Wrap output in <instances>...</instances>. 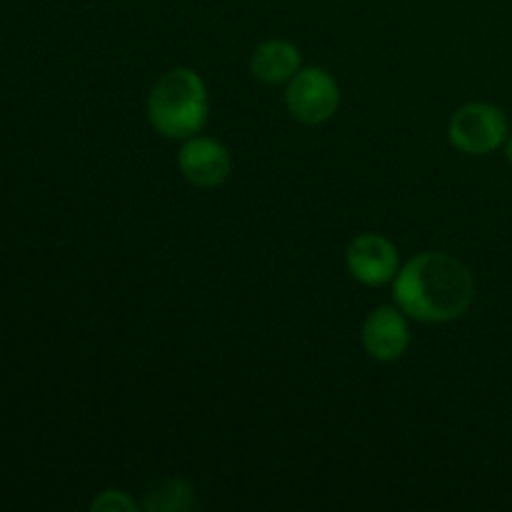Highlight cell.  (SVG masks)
<instances>
[{"instance_id":"obj_1","label":"cell","mask_w":512,"mask_h":512,"mask_svg":"<svg viewBox=\"0 0 512 512\" xmlns=\"http://www.w3.org/2000/svg\"><path fill=\"white\" fill-rule=\"evenodd\" d=\"M395 303L423 323H450L468 313L475 298V280L458 258L423 253L408 260L395 275Z\"/></svg>"},{"instance_id":"obj_2","label":"cell","mask_w":512,"mask_h":512,"mask_svg":"<svg viewBox=\"0 0 512 512\" xmlns=\"http://www.w3.org/2000/svg\"><path fill=\"white\" fill-rule=\"evenodd\" d=\"M150 125L173 140L193 138L208 120V90L190 68H173L153 85L148 98Z\"/></svg>"},{"instance_id":"obj_3","label":"cell","mask_w":512,"mask_h":512,"mask_svg":"<svg viewBox=\"0 0 512 512\" xmlns=\"http://www.w3.org/2000/svg\"><path fill=\"white\" fill-rule=\"evenodd\" d=\"M448 135L460 153L488 155L508 138V118L490 103H468L453 113Z\"/></svg>"},{"instance_id":"obj_4","label":"cell","mask_w":512,"mask_h":512,"mask_svg":"<svg viewBox=\"0 0 512 512\" xmlns=\"http://www.w3.org/2000/svg\"><path fill=\"white\" fill-rule=\"evenodd\" d=\"M285 103L295 120L320 125L335 115L340 105V88L333 75L323 68H305L293 75L285 93Z\"/></svg>"},{"instance_id":"obj_5","label":"cell","mask_w":512,"mask_h":512,"mask_svg":"<svg viewBox=\"0 0 512 512\" xmlns=\"http://www.w3.org/2000/svg\"><path fill=\"white\" fill-rule=\"evenodd\" d=\"M350 275L363 285H385L395 280L400 270L398 248L378 233L358 235L345 250Z\"/></svg>"},{"instance_id":"obj_6","label":"cell","mask_w":512,"mask_h":512,"mask_svg":"<svg viewBox=\"0 0 512 512\" xmlns=\"http://www.w3.org/2000/svg\"><path fill=\"white\" fill-rule=\"evenodd\" d=\"M180 173L198 188H218L228 180L230 153L213 138H190L178 153Z\"/></svg>"},{"instance_id":"obj_7","label":"cell","mask_w":512,"mask_h":512,"mask_svg":"<svg viewBox=\"0 0 512 512\" xmlns=\"http://www.w3.org/2000/svg\"><path fill=\"white\" fill-rule=\"evenodd\" d=\"M410 343V330L403 315L395 308H375L363 323V345L370 358L380 363H393L405 353Z\"/></svg>"},{"instance_id":"obj_8","label":"cell","mask_w":512,"mask_h":512,"mask_svg":"<svg viewBox=\"0 0 512 512\" xmlns=\"http://www.w3.org/2000/svg\"><path fill=\"white\" fill-rule=\"evenodd\" d=\"M250 70L263 83H285V80H293V75L300 70V53L288 40H265L253 50Z\"/></svg>"},{"instance_id":"obj_9","label":"cell","mask_w":512,"mask_h":512,"mask_svg":"<svg viewBox=\"0 0 512 512\" xmlns=\"http://www.w3.org/2000/svg\"><path fill=\"white\" fill-rule=\"evenodd\" d=\"M143 508L145 510H168V512L190 510L193 508V490H190V485L185 483V480L170 478V480H165V483H160L158 490H153V493L148 495V500H145Z\"/></svg>"},{"instance_id":"obj_10","label":"cell","mask_w":512,"mask_h":512,"mask_svg":"<svg viewBox=\"0 0 512 512\" xmlns=\"http://www.w3.org/2000/svg\"><path fill=\"white\" fill-rule=\"evenodd\" d=\"M90 508H93V510H108V512H115V510L130 512V510H135V503L128 498V495L120 493V490H105L100 498L93 500V505H90Z\"/></svg>"},{"instance_id":"obj_11","label":"cell","mask_w":512,"mask_h":512,"mask_svg":"<svg viewBox=\"0 0 512 512\" xmlns=\"http://www.w3.org/2000/svg\"><path fill=\"white\" fill-rule=\"evenodd\" d=\"M505 155H508V160L512 163V138L508 140V145H505Z\"/></svg>"}]
</instances>
